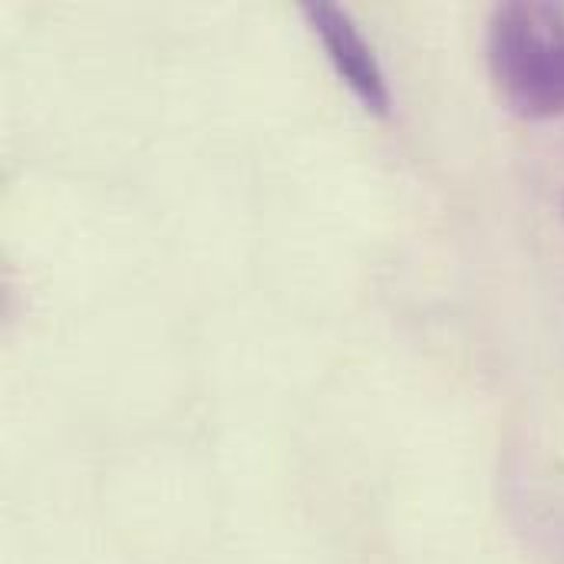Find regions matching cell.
I'll return each mask as SVG.
<instances>
[{
    "label": "cell",
    "instance_id": "obj_1",
    "mask_svg": "<svg viewBox=\"0 0 564 564\" xmlns=\"http://www.w3.org/2000/svg\"><path fill=\"white\" fill-rule=\"evenodd\" d=\"M486 63L516 116L532 122L564 116V3H499L486 23Z\"/></svg>",
    "mask_w": 564,
    "mask_h": 564
},
{
    "label": "cell",
    "instance_id": "obj_2",
    "mask_svg": "<svg viewBox=\"0 0 564 564\" xmlns=\"http://www.w3.org/2000/svg\"><path fill=\"white\" fill-rule=\"evenodd\" d=\"M304 17L311 20L317 40L324 43L337 76L350 86V93L364 102V109L373 116H390L393 96H390L387 73L373 46L357 30L354 17L337 3H304Z\"/></svg>",
    "mask_w": 564,
    "mask_h": 564
}]
</instances>
